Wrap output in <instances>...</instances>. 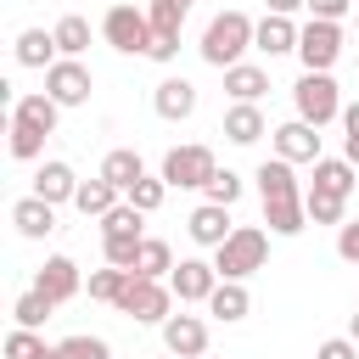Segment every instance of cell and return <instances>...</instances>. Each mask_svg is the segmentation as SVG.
Masks as SVG:
<instances>
[{
  "mask_svg": "<svg viewBox=\"0 0 359 359\" xmlns=\"http://www.w3.org/2000/svg\"><path fill=\"white\" fill-rule=\"evenodd\" d=\"M11 224H17V236L22 241H45L50 230H56V202H45V196H22V202H11Z\"/></svg>",
  "mask_w": 359,
  "mask_h": 359,
  "instance_id": "obj_15",
  "label": "cell"
},
{
  "mask_svg": "<svg viewBox=\"0 0 359 359\" xmlns=\"http://www.w3.org/2000/svg\"><path fill=\"white\" fill-rule=\"evenodd\" d=\"M146 236V213L123 196L112 213H101V241H140Z\"/></svg>",
  "mask_w": 359,
  "mask_h": 359,
  "instance_id": "obj_25",
  "label": "cell"
},
{
  "mask_svg": "<svg viewBox=\"0 0 359 359\" xmlns=\"http://www.w3.org/2000/svg\"><path fill=\"white\" fill-rule=\"evenodd\" d=\"M264 258H269V230H264V224H236L230 241L213 247V269H219V280H247V275L264 269Z\"/></svg>",
  "mask_w": 359,
  "mask_h": 359,
  "instance_id": "obj_2",
  "label": "cell"
},
{
  "mask_svg": "<svg viewBox=\"0 0 359 359\" xmlns=\"http://www.w3.org/2000/svg\"><path fill=\"white\" fill-rule=\"evenodd\" d=\"M353 28H359V17H353Z\"/></svg>",
  "mask_w": 359,
  "mask_h": 359,
  "instance_id": "obj_47",
  "label": "cell"
},
{
  "mask_svg": "<svg viewBox=\"0 0 359 359\" xmlns=\"http://www.w3.org/2000/svg\"><path fill=\"white\" fill-rule=\"evenodd\" d=\"M191 6L196 0H146V11H151V28H185V17H191Z\"/></svg>",
  "mask_w": 359,
  "mask_h": 359,
  "instance_id": "obj_37",
  "label": "cell"
},
{
  "mask_svg": "<svg viewBox=\"0 0 359 359\" xmlns=\"http://www.w3.org/2000/svg\"><path fill=\"white\" fill-rule=\"evenodd\" d=\"M297 22L292 17H280V11H264V22H258V34H252V50H264V56H286V50H297Z\"/></svg>",
  "mask_w": 359,
  "mask_h": 359,
  "instance_id": "obj_19",
  "label": "cell"
},
{
  "mask_svg": "<svg viewBox=\"0 0 359 359\" xmlns=\"http://www.w3.org/2000/svg\"><path fill=\"white\" fill-rule=\"evenodd\" d=\"M252 180H258V202H286V196H303L309 191L297 180V163H286V157H264Z\"/></svg>",
  "mask_w": 359,
  "mask_h": 359,
  "instance_id": "obj_13",
  "label": "cell"
},
{
  "mask_svg": "<svg viewBox=\"0 0 359 359\" xmlns=\"http://www.w3.org/2000/svg\"><path fill=\"white\" fill-rule=\"evenodd\" d=\"M303 208H309V224H342V219H348V196L320 191V185L303 191Z\"/></svg>",
  "mask_w": 359,
  "mask_h": 359,
  "instance_id": "obj_29",
  "label": "cell"
},
{
  "mask_svg": "<svg viewBox=\"0 0 359 359\" xmlns=\"http://www.w3.org/2000/svg\"><path fill=\"white\" fill-rule=\"evenodd\" d=\"M45 90L62 101V107H90V90H95V73L79 62V56H56L45 67Z\"/></svg>",
  "mask_w": 359,
  "mask_h": 359,
  "instance_id": "obj_8",
  "label": "cell"
},
{
  "mask_svg": "<svg viewBox=\"0 0 359 359\" xmlns=\"http://www.w3.org/2000/svg\"><path fill=\"white\" fill-rule=\"evenodd\" d=\"M309 185H320V191H337V196H353V185H359V168H353L348 157H320Z\"/></svg>",
  "mask_w": 359,
  "mask_h": 359,
  "instance_id": "obj_27",
  "label": "cell"
},
{
  "mask_svg": "<svg viewBox=\"0 0 359 359\" xmlns=\"http://www.w3.org/2000/svg\"><path fill=\"white\" fill-rule=\"evenodd\" d=\"M101 39H107L118 56H146V45H151V11H146V6H129V0L107 6Z\"/></svg>",
  "mask_w": 359,
  "mask_h": 359,
  "instance_id": "obj_3",
  "label": "cell"
},
{
  "mask_svg": "<svg viewBox=\"0 0 359 359\" xmlns=\"http://www.w3.org/2000/svg\"><path fill=\"white\" fill-rule=\"evenodd\" d=\"M34 286L62 309V303H73V297L84 292V275H79V264H73L67 252H50V258L39 264V275H34Z\"/></svg>",
  "mask_w": 359,
  "mask_h": 359,
  "instance_id": "obj_10",
  "label": "cell"
},
{
  "mask_svg": "<svg viewBox=\"0 0 359 359\" xmlns=\"http://www.w3.org/2000/svg\"><path fill=\"white\" fill-rule=\"evenodd\" d=\"M202 196H208V202L236 208V202H241V174H236V168H213V180L202 185Z\"/></svg>",
  "mask_w": 359,
  "mask_h": 359,
  "instance_id": "obj_36",
  "label": "cell"
},
{
  "mask_svg": "<svg viewBox=\"0 0 359 359\" xmlns=\"http://www.w3.org/2000/svg\"><path fill=\"white\" fill-rule=\"evenodd\" d=\"M168 286H174L180 303H208L213 286H219V269H213V258H180L174 275H168Z\"/></svg>",
  "mask_w": 359,
  "mask_h": 359,
  "instance_id": "obj_11",
  "label": "cell"
},
{
  "mask_svg": "<svg viewBox=\"0 0 359 359\" xmlns=\"http://www.w3.org/2000/svg\"><path fill=\"white\" fill-rule=\"evenodd\" d=\"M342 157L359 168V101L342 107Z\"/></svg>",
  "mask_w": 359,
  "mask_h": 359,
  "instance_id": "obj_40",
  "label": "cell"
},
{
  "mask_svg": "<svg viewBox=\"0 0 359 359\" xmlns=\"http://www.w3.org/2000/svg\"><path fill=\"white\" fill-rule=\"evenodd\" d=\"M50 309H56V303H50V297H45L39 286H28V292H22L17 303H11V320H17V325H28V331H39V325L50 320Z\"/></svg>",
  "mask_w": 359,
  "mask_h": 359,
  "instance_id": "obj_33",
  "label": "cell"
},
{
  "mask_svg": "<svg viewBox=\"0 0 359 359\" xmlns=\"http://www.w3.org/2000/svg\"><path fill=\"white\" fill-rule=\"evenodd\" d=\"M174 56H180V34H174V28H151V45H146V62H163V67H168Z\"/></svg>",
  "mask_w": 359,
  "mask_h": 359,
  "instance_id": "obj_39",
  "label": "cell"
},
{
  "mask_svg": "<svg viewBox=\"0 0 359 359\" xmlns=\"http://www.w3.org/2000/svg\"><path fill=\"white\" fill-rule=\"evenodd\" d=\"M118 314H129L135 325H163L174 314V286L168 280H146V275L129 269V286L118 297Z\"/></svg>",
  "mask_w": 359,
  "mask_h": 359,
  "instance_id": "obj_5",
  "label": "cell"
},
{
  "mask_svg": "<svg viewBox=\"0 0 359 359\" xmlns=\"http://www.w3.org/2000/svg\"><path fill=\"white\" fill-rule=\"evenodd\" d=\"M168 191H174V185H168V180H163V174H140V180H135V185H129V191H123V196H129V202H135V208H140V213H157V208H163V196H168Z\"/></svg>",
  "mask_w": 359,
  "mask_h": 359,
  "instance_id": "obj_35",
  "label": "cell"
},
{
  "mask_svg": "<svg viewBox=\"0 0 359 359\" xmlns=\"http://www.w3.org/2000/svg\"><path fill=\"white\" fill-rule=\"evenodd\" d=\"M163 348L174 359H202L208 353V320L202 314H168L163 320Z\"/></svg>",
  "mask_w": 359,
  "mask_h": 359,
  "instance_id": "obj_12",
  "label": "cell"
},
{
  "mask_svg": "<svg viewBox=\"0 0 359 359\" xmlns=\"http://www.w3.org/2000/svg\"><path fill=\"white\" fill-rule=\"evenodd\" d=\"M342 56V22H325V17H309L303 34H297V62L309 73H331Z\"/></svg>",
  "mask_w": 359,
  "mask_h": 359,
  "instance_id": "obj_7",
  "label": "cell"
},
{
  "mask_svg": "<svg viewBox=\"0 0 359 359\" xmlns=\"http://www.w3.org/2000/svg\"><path fill=\"white\" fill-rule=\"evenodd\" d=\"M208 314H213V320H224V325L247 320V314H252V292H247V280H219V286H213V297H208Z\"/></svg>",
  "mask_w": 359,
  "mask_h": 359,
  "instance_id": "obj_20",
  "label": "cell"
},
{
  "mask_svg": "<svg viewBox=\"0 0 359 359\" xmlns=\"http://www.w3.org/2000/svg\"><path fill=\"white\" fill-rule=\"evenodd\" d=\"M11 50H17V67H50V62L62 56V50H56V34H50V28H22Z\"/></svg>",
  "mask_w": 359,
  "mask_h": 359,
  "instance_id": "obj_22",
  "label": "cell"
},
{
  "mask_svg": "<svg viewBox=\"0 0 359 359\" xmlns=\"http://www.w3.org/2000/svg\"><path fill=\"white\" fill-rule=\"evenodd\" d=\"M11 157H17V163H39V157H45V129L11 118Z\"/></svg>",
  "mask_w": 359,
  "mask_h": 359,
  "instance_id": "obj_34",
  "label": "cell"
},
{
  "mask_svg": "<svg viewBox=\"0 0 359 359\" xmlns=\"http://www.w3.org/2000/svg\"><path fill=\"white\" fill-rule=\"evenodd\" d=\"M6 359H56V342H45V337L28 331V325H11V337H6Z\"/></svg>",
  "mask_w": 359,
  "mask_h": 359,
  "instance_id": "obj_30",
  "label": "cell"
},
{
  "mask_svg": "<svg viewBox=\"0 0 359 359\" xmlns=\"http://www.w3.org/2000/svg\"><path fill=\"white\" fill-rule=\"evenodd\" d=\"M264 135H269L264 107H258V101H230V112H224V140H230V146H258Z\"/></svg>",
  "mask_w": 359,
  "mask_h": 359,
  "instance_id": "obj_17",
  "label": "cell"
},
{
  "mask_svg": "<svg viewBox=\"0 0 359 359\" xmlns=\"http://www.w3.org/2000/svg\"><path fill=\"white\" fill-rule=\"evenodd\" d=\"M118 202H123V191H118L112 180H101V174H95V180H79V196H73V208H79L84 219H101V213H112Z\"/></svg>",
  "mask_w": 359,
  "mask_h": 359,
  "instance_id": "obj_24",
  "label": "cell"
},
{
  "mask_svg": "<svg viewBox=\"0 0 359 359\" xmlns=\"http://www.w3.org/2000/svg\"><path fill=\"white\" fill-rule=\"evenodd\" d=\"M213 168H219V163H213V151L191 140V146H168V151H163V168H157V174H163V180H168L174 191H202V185L213 180Z\"/></svg>",
  "mask_w": 359,
  "mask_h": 359,
  "instance_id": "obj_6",
  "label": "cell"
},
{
  "mask_svg": "<svg viewBox=\"0 0 359 359\" xmlns=\"http://www.w3.org/2000/svg\"><path fill=\"white\" fill-rule=\"evenodd\" d=\"M202 359H208V353H202Z\"/></svg>",
  "mask_w": 359,
  "mask_h": 359,
  "instance_id": "obj_49",
  "label": "cell"
},
{
  "mask_svg": "<svg viewBox=\"0 0 359 359\" xmlns=\"http://www.w3.org/2000/svg\"><path fill=\"white\" fill-rule=\"evenodd\" d=\"M163 359H174V353H168V348H163Z\"/></svg>",
  "mask_w": 359,
  "mask_h": 359,
  "instance_id": "obj_46",
  "label": "cell"
},
{
  "mask_svg": "<svg viewBox=\"0 0 359 359\" xmlns=\"http://www.w3.org/2000/svg\"><path fill=\"white\" fill-rule=\"evenodd\" d=\"M353 67H359V62H353Z\"/></svg>",
  "mask_w": 359,
  "mask_h": 359,
  "instance_id": "obj_48",
  "label": "cell"
},
{
  "mask_svg": "<svg viewBox=\"0 0 359 359\" xmlns=\"http://www.w3.org/2000/svg\"><path fill=\"white\" fill-rule=\"evenodd\" d=\"M348 337H353V342H359V314H353V320H348Z\"/></svg>",
  "mask_w": 359,
  "mask_h": 359,
  "instance_id": "obj_45",
  "label": "cell"
},
{
  "mask_svg": "<svg viewBox=\"0 0 359 359\" xmlns=\"http://www.w3.org/2000/svg\"><path fill=\"white\" fill-rule=\"evenodd\" d=\"M252 34H258V22H252L247 11H236V6H230V11H219V17L202 28V45H196V50H202V62H208V67H219V73H224V67H236V62L252 50Z\"/></svg>",
  "mask_w": 359,
  "mask_h": 359,
  "instance_id": "obj_1",
  "label": "cell"
},
{
  "mask_svg": "<svg viewBox=\"0 0 359 359\" xmlns=\"http://www.w3.org/2000/svg\"><path fill=\"white\" fill-rule=\"evenodd\" d=\"M337 258L342 264H359V219H342L337 224Z\"/></svg>",
  "mask_w": 359,
  "mask_h": 359,
  "instance_id": "obj_41",
  "label": "cell"
},
{
  "mask_svg": "<svg viewBox=\"0 0 359 359\" xmlns=\"http://www.w3.org/2000/svg\"><path fill=\"white\" fill-rule=\"evenodd\" d=\"M264 11H280V17H292V11H309V0H264Z\"/></svg>",
  "mask_w": 359,
  "mask_h": 359,
  "instance_id": "obj_44",
  "label": "cell"
},
{
  "mask_svg": "<svg viewBox=\"0 0 359 359\" xmlns=\"http://www.w3.org/2000/svg\"><path fill=\"white\" fill-rule=\"evenodd\" d=\"M269 146H275V157H286V163H320V129H314L309 118L275 123V129H269Z\"/></svg>",
  "mask_w": 359,
  "mask_h": 359,
  "instance_id": "obj_9",
  "label": "cell"
},
{
  "mask_svg": "<svg viewBox=\"0 0 359 359\" xmlns=\"http://www.w3.org/2000/svg\"><path fill=\"white\" fill-rule=\"evenodd\" d=\"M151 107H157L163 123H185V118L196 112V84H191V79H163V84L151 90Z\"/></svg>",
  "mask_w": 359,
  "mask_h": 359,
  "instance_id": "obj_16",
  "label": "cell"
},
{
  "mask_svg": "<svg viewBox=\"0 0 359 359\" xmlns=\"http://www.w3.org/2000/svg\"><path fill=\"white\" fill-rule=\"evenodd\" d=\"M34 196H45V202H73L79 196V174H73V163H62V157H50V163H39L34 168Z\"/></svg>",
  "mask_w": 359,
  "mask_h": 359,
  "instance_id": "obj_18",
  "label": "cell"
},
{
  "mask_svg": "<svg viewBox=\"0 0 359 359\" xmlns=\"http://www.w3.org/2000/svg\"><path fill=\"white\" fill-rule=\"evenodd\" d=\"M90 297L95 303H112L118 309V297H123V286H129V269H118V264H107V269H90Z\"/></svg>",
  "mask_w": 359,
  "mask_h": 359,
  "instance_id": "obj_32",
  "label": "cell"
},
{
  "mask_svg": "<svg viewBox=\"0 0 359 359\" xmlns=\"http://www.w3.org/2000/svg\"><path fill=\"white\" fill-rule=\"evenodd\" d=\"M292 107H297V118H309L314 129H325V123L342 118V90H337L331 73H309L303 67V79L292 84Z\"/></svg>",
  "mask_w": 359,
  "mask_h": 359,
  "instance_id": "obj_4",
  "label": "cell"
},
{
  "mask_svg": "<svg viewBox=\"0 0 359 359\" xmlns=\"http://www.w3.org/2000/svg\"><path fill=\"white\" fill-rule=\"evenodd\" d=\"M314 359H359V342H353V337H325V342L314 348Z\"/></svg>",
  "mask_w": 359,
  "mask_h": 359,
  "instance_id": "obj_42",
  "label": "cell"
},
{
  "mask_svg": "<svg viewBox=\"0 0 359 359\" xmlns=\"http://www.w3.org/2000/svg\"><path fill=\"white\" fill-rule=\"evenodd\" d=\"M185 230H191V241H196V247H208V252H213V247H224V241H230V230H236V224H230V208H224V202H196V208H191V219H185Z\"/></svg>",
  "mask_w": 359,
  "mask_h": 359,
  "instance_id": "obj_14",
  "label": "cell"
},
{
  "mask_svg": "<svg viewBox=\"0 0 359 359\" xmlns=\"http://www.w3.org/2000/svg\"><path fill=\"white\" fill-rule=\"evenodd\" d=\"M353 11V0H309V17H325V22H342Z\"/></svg>",
  "mask_w": 359,
  "mask_h": 359,
  "instance_id": "obj_43",
  "label": "cell"
},
{
  "mask_svg": "<svg viewBox=\"0 0 359 359\" xmlns=\"http://www.w3.org/2000/svg\"><path fill=\"white\" fill-rule=\"evenodd\" d=\"M11 118H22V123H34V129H45V135H56V118H62V101H56L50 90H34V95H17V101H11Z\"/></svg>",
  "mask_w": 359,
  "mask_h": 359,
  "instance_id": "obj_21",
  "label": "cell"
},
{
  "mask_svg": "<svg viewBox=\"0 0 359 359\" xmlns=\"http://www.w3.org/2000/svg\"><path fill=\"white\" fill-rule=\"evenodd\" d=\"M135 275H146V280H168V275H174V247L157 241V236H146L140 252H135Z\"/></svg>",
  "mask_w": 359,
  "mask_h": 359,
  "instance_id": "obj_28",
  "label": "cell"
},
{
  "mask_svg": "<svg viewBox=\"0 0 359 359\" xmlns=\"http://www.w3.org/2000/svg\"><path fill=\"white\" fill-rule=\"evenodd\" d=\"M56 359H112V348L101 337H62L56 342Z\"/></svg>",
  "mask_w": 359,
  "mask_h": 359,
  "instance_id": "obj_38",
  "label": "cell"
},
{
  "mask_svg": "<svg viewBox=\"0 0 359 359\" xmlns=\"http://www.w3.org/2000/svg\"><path fill=\"white\" fill-rule=\"evenodd\" d=\"M264 90H269V73H264L258 62L224 67V95H230V101H264Z\"/></svg>",
  "mask_w": 359,
  "mask_h": 359,
  "instance_id": "obj_23",
  "label": "cell"
},
{
  "mask_svg": "<svg viewBox=\"0 0 359 359\" xmlns=\"http://www.w3.org/2000/svg\"><path fill=\"white\" fill-rule=\"evenodd\" d=\"M50 34H56V50H62V56H84V50H90V22H84L79 11H67Z\"/></svg>",
  "mask_w": 359,
  "mask_h": 359,
  "instance_id": "obj_31",
  "label": "cell"
},
{
  "mask_svg": "<svg viewBox=\"0 0 359 359\" xmlns=\"http://www.w3.org/2000/svg\"><path fill=\"white\" fill-rule=\"evenodd\" d=\"M140 174H146V163H140V151H135V146H112V151L101 157V180H112L118 191H129Z\"/></svg>",
  "mask_w": 359,
  "mask_h": 359,
  "instance_id": "obj_26",
  "label": "cell"
}]
</instances>
